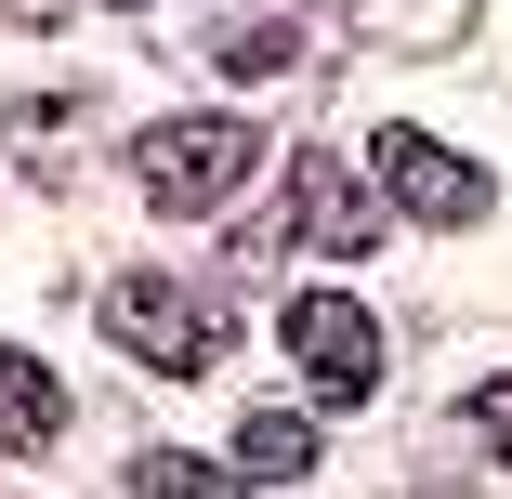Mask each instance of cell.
<instances>
[{"label": "cell", "mask_w": 512, "mask_h": 499, "mask_svg": "<svg viewBox=\"0 0 512 499\" xmlns=\"http://www.w3.org/2000/svg\"><path fill=\"white\" fill-rule=\"evenodd\" d=\"M250 171H263V132L250 119H158L132 145V184L158 197V211H224Z\"/></svg>", "instance_id": "6da1fadb"}, {"label": "cell", "mask_w": 512, "mask_h": 499, "mask_svg": "<svg viewBox=\"0 0 512 499\" xmlns=\"http://www.w3.org/2000/svg\"><path fill=\"white\" fill-rule=\"evenodd\" d=\"M106 342L145 355L158 381H197V368H224V355H237V316L184 303L171 276H119V289H106Z\"/></svg>", "instance_id": "7a4b0ae2"}, {"label": "cell", "mask_w": 512, "mask_h": 499, "mask_svg": "<svg viewBox=\"0 0 512 499\" xmlns=\"http://www.w3.org/2000/svg\"><path fill=\"white\" fill-rule=\"evenodd\" d=\"M276 342H289V368L316 381L329 408H368L381 394V329H368V303H342V289H289Z\"/></svg>", "instance_id": "3957f363"}, {"label": "cell", "mask_w": 512, "mask_h": 499, "mask_svg": "<svg viewBox=\"0 0 512 499\" xmlns=\"http://www.w3.org/2000/svg\"><path fill=\"white\" fill-rule=\"evenodd\" d=\"M368 158H381V197H394V211H421V224H486V197H499V184H486L460 145H434L421 119H394Z\"/></svg>", "instance_id": "277c9868"}, {"label": "cell", "mask_w": 512, "mask_h": 499, "mask_svg": "<svg viewBox=\"0 0 512 499\" xmlns=\"http://www.w3.org/2000/svg\"><path fill=\"white\" fill-rule=\"evenodd\" d=\"M302 40H316V0H197V66H224V79H276L302 66Z\"/></svg>", "instance_id": "5b68a950"}, {"label": "cell", "mask_w": 512, "mask_h": 499, "mask_svg": "<svg viewBox=\"0 0 512 499\" xmlns=\"http://www.w3.org/2000/svg\"><path fill=\"white\" fill-rule=\"evenodd\" d=\"M381 237V197L329 158V145H302L289 158V250H368Z\"/></svg>", "instance_id": "8992f818"}, {"label": "cell", "mask_w": 512, "mask_h": 499, "mask_svg": "<svg viewBox=\"0 0 512 499\" xmlns=\"http://www.w3.org/2000/svg\"><path fill=\"white\" fill-rule=\"evenodd\" d=\"M66 434V381L40 368V355H14V342H0V447H14V460H40Z\"/></svg>", "instance_id": "52a82bcc"}, {"label": "cell", "mask_w": 512, "mask_h": 499, "mask_svg": "<svg viewBox=\"0 0 512 499\" xmlns=\"http://www.w3.org/2000/svg\"><path fill=\"white\" fill-rule=\"evenodd\" d=\"M355 27L381 53H460L473 40V0H355Z\"/></svg>", "instance_id": "ba28073f"}, {"label": "cell", "mask_w": 512, "mask_h": 499, "mask_svg": "<svg viewBox=\"0 0 512 499\" xmlns=\"http://www.w3.org/2000/svg\"><path fill=\"white\" fill-rule=\"evenodd\" d=\"M237 473L250 486H302V473H316V421H302V408H250L237 421Z\"/></svg>", "instance_id": "9c48e42d"}, {"label": "cell", "mask_w": 512, "mask_h": 499, "mask_svg": "<svg viewBox=\"0 0 512 499\" xmlns=\"http://www.w3.org/2000/svg\"><path fill=\"white\" fill-rule=\"evenodd\" d=\"M132 499H250V486H224L211 460H184V447H145L132 460Z\"/></svg>", "instance_id": "30bf717a"}, {"label": "cell", "mask_w": 512, "mask_h": 499, "mask_svg": "<svg viewBox=\"0 0 512 499\" xmlns=\"http://www.w3.org/2000/svg\"><path fill=\"white\" fill-rule=\"evenodd\" d=\"M460 434H473V447H499V460H512V381H473V408H460Z\"/></svg>", "instance_id": "8fae6325"}, {"label": "cell", "mask_w": 512, "mask_h": 499, "mask_svg": "<svg viewBox=\"0 0 512 499\" xmlns=\"http://www.w3.org/2000/svg\"><path fill=\"white\" fill-rule=\"evenodd\" d=\"M0 14H14V27H66V0H0Z\"/></svg>", "instance_id": "7c38bea8"}, {"label": "cell", "mask_w": 512, "mask_h": 499, "mask_svg": "<svg viewBox=\"0 0 512 499\" xmlns=\"http://www.w3.org/2000/svg\"><path fill=\"white\" fill-rule=\"evenodd\" d=\"M0 499H14V486H0Z\"/></svg>", "instance_id": "4fadbf2b"}]
</instances>
